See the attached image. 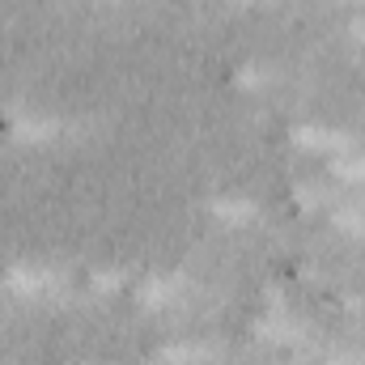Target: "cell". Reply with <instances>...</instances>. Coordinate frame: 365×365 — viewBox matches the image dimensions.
Instances as JSON below:
<instances>
[{
  "mask_svg": "<svg viewBox=\"0 0 365 365\" xmlns=\"http://www.w3.org/2000/svg\"><path fill=\"white\" fill-rule=\"evenodd\" d=\"M293 140H297L302 149H319V153H331V158L353 149V140H349L344 132H331V128H297Z\"/></svg>",
  "mask_w": 365,
  "mask_h": 365,
  "instance_id": "6da1fadb",
  "label": "cell"
},
{
  "mask_svg": "<svg viewBox=\"0 0 365 365\" xmlns=\"http://www.w3.org/2000/svg\"><path fill=\"white\" fill-rule=\"evenodd\" d=\"M331 175L344 182H365V158L357 149H349V153H336V162H331Z\"/></svg>",
  "mask_w": 365,
  "mask_h": 365,
  "instance_id": "5b68a950",
  "label": "cell"
},
{
  "mask_svg": "<svg viewBox=\"0 0 365 365\" xmlns=\"http://www.w3.org/2000/svg\"><path fill=\"white\" fill-rule=\"evenodd\" d=\"M13 132L26 136V140H47V136L60 132V119H51V115H17L13 119Z\"/></svg>",
  "mask_w": 365,
  "mask_h": 365,
  "instance_id": "7a4b0ae2",
  "label": "cell"
},
{
  "mask_svg": "<svg viewBox=\"0 0 365 365\" xmlns=\"http://www.w3.org/2000/svg\"><path fill=\"white\" fill-rule=\"evenodd\" d=\"M212 212L221 217V221H251L255 217V204L251 200H238V195H221V200H212Z\"/></svg>",
  "mask_w": 365,
  "mask_h": 365,
  "instance_id": "277c9868",
  "label": "cell"
},
{
  "mask_svg": "<svg viewBox=\"0 0 365 365\" xmlns=\"http://www.w3.org/2000/svg\"><path fill=\"white\" fill-rule=\"evenodd\" d=\"M336 225H344V230H365V208H340V212H336Z\"/></svg>",
  "mask_w": 365,
  "mask_h": 365,
  "instance_id": "8992f818",
  "label": "cell"
},
{
  "mask_svg": "<svg viewBox=\"0 0 365 365\" xmlns=\"http://www.w3.org/2000/svg\"><path fill=\"white\" fill-rule=\"evenodd\" d=\"M9 289H17V293H47L51 276L43 272V268H13L9 272Z\"/></svg>",
  "mask_w": 365,
  "mask_h": 365,
  "instance_id": "3957f363",
  "label": "cell"
}]
</instances>
